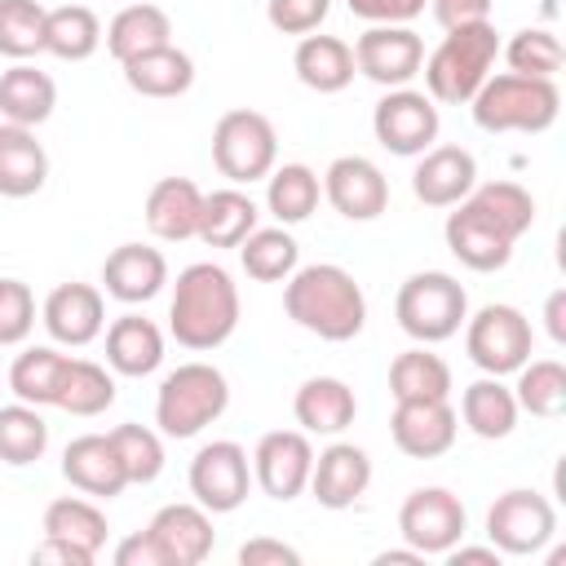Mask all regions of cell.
Returning <instances> with one entry per match:
<instances>
[{
	"label": "cell",
	"instance_id": "obj_13",
	"mask_svg": "<svg viewBox=\"0 0 566 566\" xmlns=\"http://www.w3.org/2000/svg\"><path fill=\"white\" fill-rule=\"evenodd\" d=\"M354 66L385 88H402L424 66V40L411 27H367L354 40Z\"/></svg>",
	"mask_w": 566,
	"mask_h": 566
},
{
	"label": "cell",
	"instance_id": "obj_8",
	"mask_svg": "<svg viewBox=\"0 0 566 566\" xmlns=\"http://www.w3.org/2000/svg\"><path fill=\"white\" fill-rule=\"evenodd\" d=\"M464 349L486 376H509L531 358V323L517 305H482L473 318H464Z\"/></svg>",
	"mask_w": 566,
	"mask_h": 566
},
{
	"label": "cell",
	"instance_id": "obj_49",
	"mask_svg": "<svg viewBox=\"0 0 566 566\" xmlns=\"http://www.w3.org/2000/svg\"><path fill=\"white\" fill-rule=\"evenodd\" d=\"M354 18L371 22V27H407L416 13H424L429 0H345Z\"/></svg>",
	"mask_w": 566,
	"mask_h": 566
},
{
	"label": "cell",
	"instance_id": "obj_48",
	"mask_svg": "<svg viewBox=\"0 0 566 566\" xmlns=\"http://www.w3.org/2000/svg\"><path fill=\"white\" fill-rule=\"evenodd\" d=\"M332 0H265V18L283 35H310L323 27Z\"/></svg>",
	"mask_w": 566,
	"mask_h": 566
},
{
	"label": "cell",
	"instance_id": "obj_44",
	"mask_svg": "<svg viewBox=\"0 0 566 566\" xmlns=\"http://www.w3.org/2000/svg\"><path fill=\"white\" fill-rule=\"evenodd\" d=\"M44 4L40 0H0V53L31 57L44 49Z\"/></svg>",
	"mask_w": 566,
	"mask_h": 566
},
{
	"label": "cell",
	"instance_id": "obj_42",
	"mask_svg": "<svg viewBox=\"0 0 566 566\" xmlns=\"http://www.w3.org/2000/svg\"><path fill=\"white\" fill-rule=\"evenodd\" d=\"M464 199L478 203V208H482L504 234H513V239H522V234L531 230V221H535V199H531V190H522L517 181H486V186H473Z\"/></svg>",
	"mask_w": 566,
	"mask_h": 566
},
{
	"label": "cell",
	"instance_id": "obj_14",
	"mask_svg": "<svg viewBox=\"0 0 566 566\" xmlns=\"http://www.w3.org/2000/svg\"><path fill=\"white\" fill-rule=\"evenodd\" d=\"M314 447L301 429H274L252 451V473L270 500H296L310 486Z\"/></svg>",
	"mask_w": 566,
	"mask_h": 566
},
{
	"label": "cell",
	"instance_id": "obj_4",
	"mask_svg": "<svg viewBox=\"0 0 566 566\" xmlns=\"http://www.w3.org/2000/svg\"><path fill=\"white\" fill-rule=\"evenodd\" d=\"M500 53V35L491 22H473V27H451L442 35V44L424 57V84L433 102H473V93L486 84L491 66Z\"/></svg>",
	"mask_w": 566,
	"mask_h": 566
},
{
	"label": "cell",
	"instance_id": "obj_38",
	"mask_svg": "<svg viewBox=\"0 0 566 566\" xmlns=\"http://www.w3.org/2000/svg\"><path fill=\"white\" fill-rule=\"evenodd\" d=\"M318 172L305 168V164H283V168H270V186H265V203L270 212L283 221V226H296L305 221L314 208H318Z\"/></svg>",
	"mask_w": 566,
	"mask_h": 566
},
{
	"label": "cell",
	"instance_id": "obj_2",
	"mask_svg": "<svg viewBox=\"0 0 566 566\" xmlns=\"http://www.w3.org/2000/svg\"><path fill=\"white\" fill-rule=\"evenodd\" d=\"M168 327L186 349H217L239 327V287L217 261H195L172 283Z\"/></svg>",
	"mask_w": 566,
	"mask_h": 566
},
{
	"label": "cell",
	"instance_id": "obj_45",
	"mask_svg": "<svg viewBox=\"0 0 566 566\" xmlns=\"http://www.w3.org/2000/svg\"><path fill=\"white\" fill-rule=\"evenodd\" d=\"M111 447H115L128 482H142L146 486V482H155L164 473V442L146 424H119V429H111Z\"/></svg>",
	"mask_w": 566,
	"mask_h": 566
},
{
	"label": "cell",
	"instance_id": "obj_50",
	"mask_svg": "<svg viewBox=\"0 0 566 566\" xmlns=\"http://www.w3.org/2000/svg\"><path fill=\"white\" fill-rule=\"evenodd\" d=\"M433 18L451 31V27H473V22H491V0H429Z\"/></svg>",
	"mask_w": 566,
	"mask_h": 566
},
{
	"label": "cell",
	"instance_id": "obj_19",
	"mask_svg": "<svg viewBox=\"0 0 566 566\" xmlns=\"http://www.w3.org/2000/svg\"><path fill=\"white\" fill-rule=\"evenodd\" d=\"M478 186V159L464 146H429L411 172V190L429 208H451Z\"/></svg>",
	"mask_w": 566,
	"mask_h": 566
},
{
	"label": "cell",
	"instance_id": "obj_54",
	"mask_svg": "<svg viewBox=\"0 0 566 566\" xmlns=\"http://www.w3.org/2000/svg\"><path fill=\"white\" fill-rule=\"evenodd\" d=\"M544 318H548V336L562 345V340H566V292H553V296H548Z\"/></svg>",
	"mask_w": 566,
	"mask_h": 566
},
{
	"label": "cell",
	"instance_id": "obj_5",
	"mask_svg": "<svg viewBox=\"0 0 566 566\" xmlns=\"http://www.w3.org/2000/svg\"><path fill=\"white\" fill-rule=\"evenodd\" d=\"M230 402V385L212 363H181L164 376L155 398V424L168 438H195Z\"/></svg>",
	"mask_w": 566,
	"mask_h": 566
},
{
	"label": "cell",
	"instance_id": "obj_41",
	"mask_svg": "<svg viewBox=\"0 0 566 566\" xmlns=\"http://www.w3.org/2000/svg\"><path fill=\"white\" fill-rule=\"evenodd\" d=\"M44 447H49V424L40 407L31 402L0 407V460L4 464H31L44 455Z\"/></svg>",
	"mask_w": 566,
	"mask_h": 566
},
{
	"label": "cell",
	"instance_id": "obj_33",
	"mask_svg": "<svg viewBox=\"0 0 566 566\" xmlns=\"http://www.w3.org/2000/svg\"><path fill=\"white\" fill-rule=\"evenodd\" d=\"M102 44V22L88 4H57L44 13V49L62 62H84Z\"/></svg>",
	"mask_w": 566,
	"mask_h": 566
},
{
	"label": "cell",
	"instance_id": "obj_15",
	"mask_svg": "<svg viewBox=\"0 0 566 566\" xmlns=\"http://www.w3.org/2000/svg\"><path fill=\"white\" fill-rule=\"evenodd\" d=\"M327 203L349 221H376L389 208V181L367 155H340L323 172Z\"/></svg>",
	"mask_w": 566,
	"mask_h": 566
},
{
	"label": "cell",
	"instance_id": "obj_47",
	"mask_svg": "<svg viewBox=\"0 0 566 566\" xmlns=\"http://www.w3.org/2000/svg\"><path fill=\"white\" fill-rule=\"evenodd\" d=\"M35 327V296L22 279H0V345L27 340Z\"/></svg>",
	"mask_w": 566,
	"mask_h": 566
},
{
	"label": "cell",
	"instance_id": "obj_22",
	"mask_svg": "<svg viewBox=\"0 0 566 566\" xmlns=\"http://www.w3.org/2000/svg\"><path fill=\"white\" fill-rule=\"evenodd\" d=\"M371 482V455L354 442H332L310 469V491L323 509H349Z\"/></svg>",
	"mask_w": 566,
	"mask_h": 566
},
{
	"label": "cell",
	"instance_id": "obj_34",
	"mask_svg": "<svg viewBox=\"0 0 566 566\" xmlns=\"http://www.w3.org/2000/svg\"><path fill=\"white\" fill-rule=\"evenodd\" d=\"M460 420L478 433V438H509L517 424V398L509 385H500V376L473 380L460 398Z\"/></svg>",
	"mask_w": 566,
	"mask_h": 566
},
{
	"label": "cell",
	"instance_id": "obj_16",
	"mask_svg": "<svg viewBox=\"0 0 566 566\" xmlns=\"http://www.w3.org/2000/svg\"><path fill=\"white\" fill-rule=\"evenodd\" d=\"M389 433H394V447L402 455L433 460V455L451 451V442L460 433V416L447 398H407L394 407Z\"/></svg>",
	"mask_w": 566,
	"mask_h": 566
},
{
	"label": "cell",
	"instance_id": "obj_6",
	"mask_svg": "<svg viewBox=\"0 0 566 566\" xmlns=\"http://www.w3.org/2000/svg\"><path fill=\"white\" fill-rule=\"evenodd\" d=\"M394 314H398V327H402L411 340L438 345V340L455 336L460 323L469 318V296H464V287H460L451 274L424 270V274H411V279L398 287Z\"/></svg>",
	"mask_w": 566,
	"mask_h": 566
},
{
	"label": "cell",
	"instance_id": "obj_28",
	"mask_svg": "<svg viewBox=\"0 0 566 566\" xmlns=\"http://www.w3.org/2000/svg\"><path fill=\"white\" fill-rule=\"evenodd\" d=\"M296 80L314 93H340L354 80V49L336 35H301L296 53H292Z\"/></svg>",
	"mask_w": 566,
	"mask_h": 566
},
{
	"label": "cell",
	"instance_id": "obj_53",
	"mask_svg": "<svg viewBox=\"0 0 566 566\" xmlns=\"http://www.w3.org/2000/svg\"><path fill=\"white\" fill-rule=\"evenodd\" d=\"M31 562H66V566H93V557H88L84 548H75V544H62V539H49V535H44V544H35Z\"/></svg>",
	"mask_w": 566,
	"mask_h": 566
},
{
	"label": "cell",
	"instance_id": "obj_23",
	"mask_svg": "<svg viewBox=\"0 0 566 566\" xmlns=\"http://www.w3.org/2000/svg\"><path fill=\"white\" fill-rule=\"evenodd\" d=\"M102 283L115 301L124 305H137V301H150L159 296V287L168 283V261L159 248H146V243H119L106 265H102Z\"/></svg>",
	"mask_w": 566,
	"mask_h": 566
},
{
	"label": "cell",
	"instance_id": "obj_27",
	"mask_svg": "<svg viewBox=\"0 0 566 566\" xmlns=\"http://www.w3.org/2000/svg\"><path fill=\"white\" fill-rule=\"evenodd\" d=\"M119 66H124L128 88L142 93V97H177V93H186L195 84V62L172 40L150 49V53H137V57H128Z\"/></svg>",
	"mask_w": 566,
	"mask_h": 566
},
{
	"label": "cell",
	"instance_id": "obj_35",
	"mask_svg": "<svg viewBox=\"0 0 566 566\" xmlns=\"http://www.w3.org/2000/svg\"><path fill=\"white\" fill-rule=\"evenodd\" d=\"M44 535L49 539H62V544H75L88 557H97L102 544H106V513L93 500L62 495V500H53L44 509Z\"/></svg>",
	"mask_w": 566,
	"mask_h": 566
},
{
	"label": "cell",
	"instance_id": "obj_24",
	"mask_svg": "<svg viewBox=\"0 0 566 566\" xmlns=\"http://www.w3.org/2000/svg\"><path fill=\"white\" fill-rule=\"evenodd\" d=\"M199 212H203V190L190 177H159L146 195V226L155 239H168V243L195 239Z\"/></svg>",
	"mask_w": 566,
	"mask_h": 566
},
{
	"label": "cell",
	"instance_id": "obj_1",
	"mask_svg": "<svg viewBox=\"0 0 566 566\" xmlns=\"http://www.w3.org/2000/svg\"><path fill=\"white\" fill-rule=\"evenodd\" d=\"M283 310L296 327L323 336V340H354L367 323V296L363 287L354 283L349 270L332 265V261H318V265H305V270H292L287 274V287H283Z\"/></svg>",
	"mask_w": 566,
	"mask_h": 566
},
{
	"label": "cell",
	"instance_id": "obj_36",
	"mask_svg": "<svg viewBox=\"0 0 566 566\" xmlns=\"http://www.w3.org/2000/svg\"><path fill=\"white\" fill-rule=\"evenodd\" d=\"M389 394H394V402H407V398H451V367L438 354H429L424 345L420 349H402L389 363Z\"/></svg>",
	"mask_w": 566,
	"mask_h": 566
},
{
	"label": "cell",
	"instance_id": "obj_30",
	"mask_svg": "<svg viewBox=\"0 0 566 566\" xmlns=\"http://www.w3.org/2000/svg\"><path fill=\"white\" fill-rule=\"evenodd\" d=\"M53 106H57V88H53V80L44 71L18 62V66H9L0 75V115H4V124L35 128V124H44L53 115Z\"/></svg>",
	"mask_w": 566,
	"mask_h": 566
},
{
	"label": "cell",
	"instance_id": "obj_32",
	"mask_svg": "<svg viewBox=\"0 0 566 566\" xmlns=\"http://www.w3.org/2000/svg\"><path fill=\"white\" fill-rule=\"evenodd\" d=\"M168 35H172V22L159 4H124L106 27V49L115 62H128L137 53L168 44Z\"/></svg>",
	"mask_w": 566,
	"mask_h": 566
},
{
	"label": "cell",
	"instance_id": "obj_9",
	"mask_svg": "<svg viewBox=\"0 0 566 566\" xmlns=\"http://www.w3.org/2000/svg\"><path fill=\"white\" fill-rule=\"evenodd\" d=\"M553 531H557V513L539 491L513 486L486 509V539L509 557L539 553L553 539Z\"/></svg>",
	"mask_w": 566,
	"mask_h": 566
},
{
	"label": "cell",
	"instance_id": "obj_37",
	"mask_svg": "<svg viewBox=\"0 0 566 566\" xmlns=\"http://www.w3.org/2000/svg\"><path fill=\"white\" fill-rule=\"evenodd\" d=\"M111 402H115V380H111V371L97 367V363H88V358H66L53 407H62V411H71V416H102Z\"/></svg>",
	"mask_w": 566,
	"mask_h": 566
},
{
	"label": "cell",
	"instance_id": "obj_20",
	"mask_svg": "<svg viewBox=\"0 0 566 566\" xmlns=\"http://www.w3.org/2000/svg\"><path fill=\"white\" fill-rule=\"evenodd\" d=\"M44 327L62 345H88L106 327V305L93 283H57L44 296Z\"/></svg>",
	"mask_w": 566,
	"mask_h": 566
},
{
	"label": "cell",
	"instance_id": "obj_17",
	"mask_svg": "<svg viewBox=\"0 0 566 566\" xmlns=\"http://www.w3.org/2000/svg\"><path fill=\"white\" fill-rule=\"evenodd\" d=\"M455 212L447 217V248H451V256L460 261V265H469V270H504L509 265V256H513V234H504L478 203H469V199H460V203H451Z\"/></svg>",
	"mask_w": 566,
	"mask_h": 566
},
{
	"label": "cell",
	"instance_id": "obj_46",
	"mask_svg": "<svg viewBox=\"0 0 566 566\" xmlns=\"http://www.w3.org/2000/svg\"><path fill=\"white\" fill-rule=\"evenodd\" d=\"M504 62H509V71H517V75L553 80V75L562 71V44H557L553 31L526 27V31H517V35L504 44Z\"/></svg>",
	"mask_w": 566,
	"mask_h": 566
},
{
	"label": "cell",
	"instance_id": "obj_29",
	"mask_svg": "<svg viewBox=\"0 0 566 566\" xmlns=\"http://www.w3.org/2000/svg\"><path fill=\"white\" fill-rule=\"evenodd\" d=\"M106 363L119 376H150L164 363V336L150 318L124 314L106 327Z\"/></svg>",
	"mask_w": 566,
	"mask_h": 566
},
{
	"label": "cell",
	"instance_id": "obj_21",
	"mask_svg": "<svg viewBox=\"0 0 566 566\" xmlns=\"http://www.w3.org/2000/svg\"><path fill=\"white\" fill-rule=\"evenodd\" d=\"M62 478L84 491V495H97V500H111L128 486V473L111 447V433H80L71 438V447L62 451Z\"/></svg>",
	"mask_w": 566,
	"mask_h": 566
},
{
	"label": "cell",
	"instance_id": "obj_10",
	"mask_svg": "<svg viewBox=\"0 0 566 566\" xmlns=\"http://www.w3.org/2000/svg\"><path fill=\"white\" fill-rule=\"evenodd\" d=\"M398 531L420 557L447 553L464 539V504L447 486H416L398 509Z\"/></svg>",
	"mask_w": 566,
	"mask_h": 566
},
{
	"label": "cell",
	"instance_id": "obj_12",
	"mask_svg": "<svg viewBox=\"0 0 566 566\" xmlns=\"http://www.w3.org/2000/svg\"><path fill=\"white\" fill-rule=\"evenodd\" d=\"M252 473H248V451L230 438L208 442L190 460V491L208 513H234L248 500Z\"/></svg>",
	"mask_w": 566,
	"mask_h": 566
},
{
	"label": "cell",
	"instance_id": "obj_3",
	"mask_svg": "<svg viewBox=\"0 0 566 566\" xmlns=\"http://www.w3.org/2000/svg\"><path fill=\"white\" fill-rule=\"evenodd\" d=\"M473 119L486 133H544L557 111H562V93L553 80L539 75H486V84L473 93Z\"/></svg>",
	"mask_w": 566,
	"mask_h": 566
},
{
	"label": "cell",
	"instance_id": "obj_51",
	"mask_svg": "<svg viewBox=\"0 0 566 566\" xmlns=\"http://www.w3.org/2000/svg\"><path fill=\"white\" fill-rule=\"evenodd\" d=\"M239 562H243V566H296L301 553L287 548L283 539H248V544L239 548Z\"/></svg>",
	"mask_w": 566,
	"mask_h": 566
},
{
	"label": "cell",
	"instance_id": "obj_18",
	"mask_svg": "<svg viewBox=\"0 0 566 566\" xmlns=\"http://www.w3.org/2000/svg\"><path fill=\"white\" fill-rule=\"evenodd\" d=\"M146 535L155 539L164 566H199L212 553V517L203 504H164Z\"/></svg>",
	"mask_w": 566,
	"mask_h": 566
},
{
	"label": "cell",
	"instance_id": "obj_11",
	"mask_svg": "<svg viewBox=\"0 0 566 566\" xmlns=\"http://www.w3.org/2000/svg\"><path fill=\"white\" fill-rule=\"evenodd\" d=\"M371 128H376V142L394 155H424L438 137V106L429 93H416V88H389L376 111H371Z\"/></svg>",
	"mask_w": 566,
	"mask_h": 566
},
{
	"label": "cell",
	"instance_id": "obj_40",
	"mask_svg": "<svg viewBox=\"0 0 566 566\" xmlns=\"http://www.w3.org/2000/svg\"><path fill=\"white\" fill-rule=\"evenodd\" d=\"M517 411H531V416H562L566 411V367L557 358H526L517 367Z\"/></svg>",
	"mask_w": 566,
	"mask_h": 566
},
{
	"label": "cell",
	"instance_id": "obj_31",
	"mask_svg": "<svg viewBox=\"0 0 566 566\" xmlns=\"http://www.w3.org/2000/svg\"><path fill=\"white\" fill-rule=\"evenodd\" d=\"M252 230H256L252 195H243L234 186L203 195V212H199V234L195 239H203L208 248H239Z\"/></svg>",
	"mask_w": 566,
	"mask_h": 566
},
{
	"label": "cell",
	"instance_id": "obj_55",
	"mask_svg": "<svg viewBox=\"0 0 566 566\" xmlns=\"http://www.w3.org/2000/svg\"><path fill=\"white\" fill-rule=\"evenodd\" d=\"M447 557H451V566H464V562L500 566V548H495V544H491V548H464V544H455V548H447Z\"/></svg>",
	"mask_w": 566,
	"mask_h": 566
},
{
	"label": "cell",
	"instance_id": "obj_43",
	"mask_svg": "<svg viewBox=\"0 0 566 566\" xmlns=\"http://www.w3.org/2000/svg\"><path fill=\"white\" fill-rule=\"evenodd\" d=\"M239 261H243V270H248L252 279L279 283V279H287V274L296 270V239H292L283 226H274V230H252V234L239 243Z\"/></svg>",
	"mask_w": 566,
	"mask_h": 566
},
{
	"label": "cell",
	"instance_id": "obj_7",
	"mask_svg": "<svg viewBox=\"0 0 566 566\" xmlns=\"http://www.w3.org/2000/svg\"><path fill=\"white\" fill-rule=\"evenodd\" d=\"M279 159V133L261 111H226L212 128V164L230 181H256L270 177Z\"/></svg>",
	"mask_w": 566,
	"mask_h": 566
},
{
	"label": "cell",
	"instance_id": "obj_52",
	"mask_svg": "<svg viewBox=\"0 0 566 566\" xmlns=\"http://www.w3.org/2000/svg\"><path fill=\"white\" fill-rule=\"evenodd\" d=\"M115 566H164V557H159L155 539H150L146 531H137V535L119 539V548H115Z\"/></svg>",
	"mask_w": 566,
	"mask_h": 566
},
{
	"label": "cell",
	"instance_id": "obj_26",
	"mask_svg": "<svg viewBox=\"0 0 566 566\" xmlns=\"http://www.w3.org/2000/svg\"><path fill=\"white\" fill-rule=\"evenodd\" d=\"M44 177H49V155L35 142V133L22 124H0V195L27 199L44 186Z\"/></svg>",
	"mask_w": 566,
	"mask_h": 566
},
{
	"label": "cell",
	"instance_id": "obj_25",
	"mask_svg": "<svg viewBox=\"0 0 566 566\" xmlns=\"http://www.w3.org/2000/svg\"><path fill=\"white\" fill-rule=\"evenodd\" d=\"M296 424L305 433H340L358 416V398L340 376H310L292 398Z\"/></svg>",
	"mask_w": 566,
	"mask_h": 566
},
{
	"label": "cell",
	"instance_id": "obj_39",
	"mask_svg": "<svg viewBox=\"0 0 566 566\" xmlns=\"http://www.w3.org/2000/svg\"><path fill=\"white\" fill-rule=\"evenodd\" d=\"M62 367H66V354H57V349H49V345H35V349L18 354L13 367H9V389H13V398H18V402H31V407H53Z\"/></svg>",
	"mask_w": 566,
	"mask_h": 566
}]
</instances>
